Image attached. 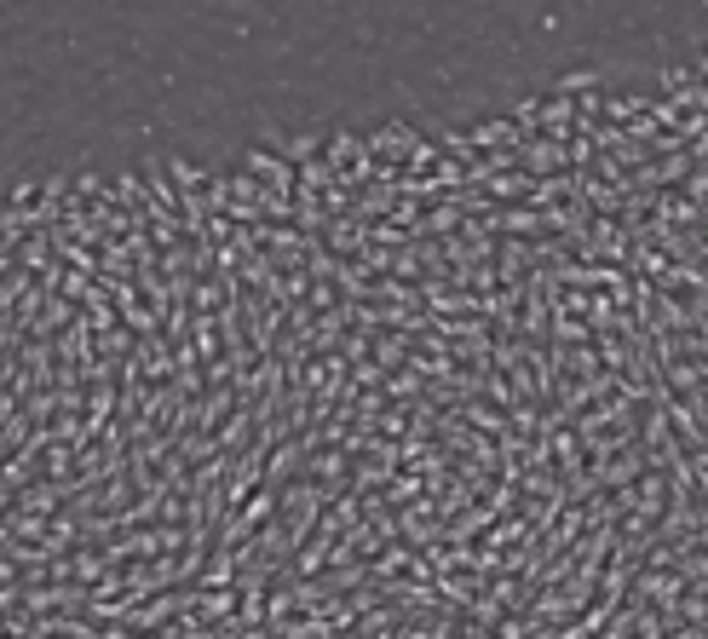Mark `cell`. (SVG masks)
Returning <instances> with one entry per match:
<instances>
[{"instance_id": "1", "label": "cell", "mask_w": 708, "mask_h": 639, "mask_svg": "<svg viewBox=\"0 0 708 639\" xmlns=\"http://www.w3.org/2000/svg\"><path fill=\"white\" fill-rule=\"evenodd\" d=\"M571 138H576V133H524V145H518V167H524V174H536V179L576 167Z\"/></svg>"}, {"instance_id": "2", "label": "cell", "mask_w": 708, "mask_h": 639, "mask_svg": "<svg viewBox=\"0 0 708 639\" xmlns=\"http://www.w3.org/2000/svg\"><path fill=\"white\" fill-rule=\"evenodd\" d=\"M242 167H248V174H260L265 184H271V191H294V196H300V167H294L282 150H260V145H248V150H242Z\"/></svg>"}, {"instance_id": "3", "label": "cell", "mask_w": 708, "mask_h": 639, "mask_svg": "<svg viewBox=\"0 0 708 639\" xmlns=\"http://www.w3.org/2000/svg\"><path fill=\"white\" fill-rule=\"evenodd\" d=\"M323 155H328V162H335L340 174H345V167H357V162H363V155H369V145H363V138H357V133H335V138H328V145H323Z\"/></svg>"}, {"instance_id": "4", "label": "cell", "mask_w": 708, "mask_h": 639, "mask_svg": "<svg viewBox=\"0 0 708 639\" xmlns=\"http://www.w3.org/2000/svg\"><path fill=\"white\" fill-rule=\"evenodd\" d=\"M167 174H173V184H179V191H208V179H213V174H202V167L179 162V155L167 162Z\"/></svg>"}, {"instance_id": "5", "label": "cell", "mask_w": 708, "mask_h": 639, "mask_svg": "<svg viewBox=\"0 0 708 639\" xmlns=\"http://www.w3.org/2000/svg\"><path fill=\"white\" fill-rule=\"evenodd\" d=\"M323 155V138L317 133H300V138H288V162L300 167V162H317Z\"/></svg>"}, {"instance_id": "6", "label": "cell", "mask_w": 708, "mask_h": 639, "mask_svg": "<svg viewBox=\"0 0 708 639\" xmlns=\"http://www.w3.org/2000/svg\"><path fill=\"white\" fill-rule=\"evenodd\" d=\"M75 196H81V202H99V196H109V184H104L99 174H81V179H75Z\"/></svg>"}, {"instance_id": "7", "label": "cell", "mask_w": 708, "mask_h": 639, "mask_svg": "<svg viewBox=\"0 0 708 639\" xmlns=\"http://www.w3.org/2000/svg\"><path fill=\"white\" fill-rule=\"evenodd\" d=\"M588 87H599V75H593V70H576V75H564V81H559V92H588Z\"/></svg>"}]
</instances>
